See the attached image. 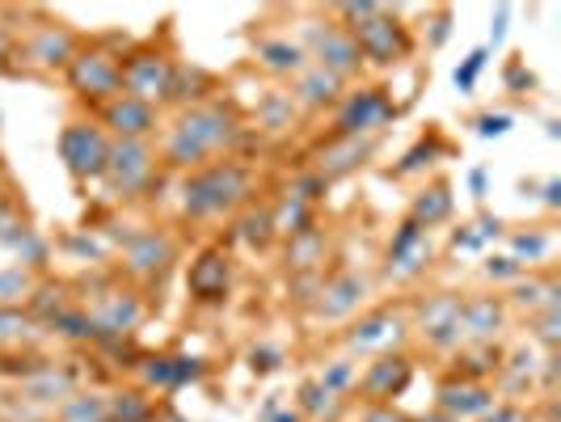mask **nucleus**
Masks as SVG:
<instances>
[{
  "label": "nucleus",
  "mask_w": 561,
  "mask_h": 422,
  "mask_svg": "<svg viewBox=\"0 0 561 422\" xmlns=\"http://www.w3.org/2000/svg\"><path fill=\"white\" fill-rule=\"evenodd\" d=\"M389 114H393V106H389L385 89H355V93H346V102L337 106V136H342V140H359L367 132H376Z\"/></svg>",
  "instance_id": "obj_9"
},
{
  "label": "nucleus",
  "mask_w": 561,
  "mask_h": 422,
  "mask_svg": "<svg viewBox=\"0 0 561 422\" xmlns=\"http://www.w3.org/2000/svg\"><path fill=\"white\" fill-rule=\"evenodd\" d=\"M481 422H528V414L515 406H494L490 414H481Z\"/></svg>",
  "instance_id": "obj_38"
},
{
  "label": "nucleus",
  "mask_w": 561,
  "mask_h": 422,
  "mask_svg": "<svg viewBox=\"0 0 561 422\" xmlns=\"http://www.w3.org/2000/svg\"><path fill=\"white\" fill-rule=\"evenodd\" d=\"M367 422H410V419H401V414H393V410H371Z\"/></svg>",
  "instance_id": "obj_40"
},
{
  "label": "nucleus",
  "mask_w": 561,
  "mask_h": 422,
  "mask_svg": "<svg viewBox=\"0 0 561 422\" xmlns=\"http://www.w3.org/2000/svg\"><path fill=\"white\" fill-rule=\"evenodd\" d=\"M51 326H56L64 338H89V334H93V326H89V317H84V312H68V309H64L56 321H51Z\"/></svg>",
  "instance_id": "obj_35"
},
{
  "label": "nucleus",
  "mask_w": 561,
  "mask_h": 422,
  "mask_svg": "<svg viewBox=\"0 0 561 422\" xmlns=\"http://www.w3.org/2000/svg\"><path fill=\"white\" fill-rule=\"evenodd\" d=\"M346 34L355 38L359 56L371 59V64H397V59L410 56V34H405V26L397 22L389 9H376L367 22L351 26Z\"/></svg>",
  "instance_id": "obj_5"
},
{
  "label": "nucleus",
  "mask_w": 561,
  "mask_h": 422,
  "mask_svg": "<svg viewBox=\"0 0 561 422\" xmlns=\"http://www.w3.org/2000/svg\"><path fill=\"white\" fill-rule=\"evenodd\" d=\"M72 56H77V38L59 26H38L26 43V59L34 68H68Z\"/></svg>",
  "instance_id": "obj_15"
},
{
  "label": "nucleus",
  "mask_w": 561,
  "mask_h": 422,
  "mask_svg": "<svg viewBox=\"0 0 561 422\" xmlns=\"http://www.w3.org/2000/svg\"><path fill=\"white\" fill-rule=\"evenodd\" d=\"M397 334H401V321H397L393 312H371V317H364V321L346 334V346H355V351H376V346H389Z\"/></svg>",
  "instance_id": "obj_23"
},
{
  "label": "nucleus",
  "mask_w": 561,
  "mask_h": 422,
  "mask_svg": "<svg viewBox=\"0 0 561 422\" xmlns=\"http://www.w3.org/2000/svg\"><path fill=\"white\" fill-rule=\"evenodd\" d=\"M481 52L478 56H469V68H465V72H456V84H460V89H469V84H473V77H478V68H481Z\"/></svg>",
  "instance_id": "obj_39"
},
{
  "label": "nucleus",
  "mask_w": 561,
  "mask_h": 422,
  "mask_svg": "<svg viewBox=\"0 0 561 422\" xmlns=\"http://www.w3.org/2000/svg\"><path fill=\"white\" fill-rule=\"evenodd\" d=\"M300 410L309 414V419H330L337 410V397L330 389H321L317 380H309L305 389H300Z\"/></svg>",
  "instance_id": "obj_30"
},
{
  "label": "nucleus",
  "mask_w": 561,
  "mask_h": 422,
  "mask_svg": "<svg viewBox=\"0 0 561 422\" xmlns=\"http://www.w3.org/2000/svg\"><path fill=\"white\" fill-rule=\"evenodd\" d=\"M321 262H325V232H317V228L296 232L291 246H287V266L291 271H317Z\"/></svg>",
  "instance_id": "obj_25"
},
{
  "label": "nucleus",
  "mask_w": 561,
  "mask_h": 422,
  "mask_svg": "<svg viewBox=\"0 0 561 422\" xmlns=\"http://www.w3.org/2000/svg\"><path fill=\"white\" fill-rule=\"evenodd\" d=\"M405 380H410V360L405 355H380L364 372V394L367 401H389L405 389Z\"/></svg>",
  "instance_id": "obj_16"
},
{
  "label": "nucleus",
  "mask_w": 561,
  "mask_h": 422,
  "mask_svg": "<svg viewBox=\"0 0 561 422\" xmlns=\"http://www.w3.org/2000/svg\"><path fill=\"white\" fill-rule=\"evenodd\" d=\"M237 136H241V127L225 106H191L169 127L165 161L178 169H203L211 166L216 152L232 148Z\"/></svg>",
  "instance_id": "obj_1"
},
{
  "label": "nucleus",
  "mask_w": 561,
  "mask_h": 422,
  "mask_svg": "<svg viewBox=\"0 0 561 422\" xmlns=\"http://www.w3.org/2000/svg\"><path fill=\"white\" fill-rule=\"evenodd\" d=\"M439 410L456 422L469 419V414H490V410H494V394L481 389V385H448V389L439 394Z\"/></svg>",
  "instance_id": "obj_21"
},
{
  "label": "nucleus",
  "mask_w": 561,
  "mask_h": 422,
  "mask_svg": "<svg viewBox=\"0 0 561 422\" xmlns=\"http://www.w3.org/2000/svg\"><path fill=\"white\" fill-rule=\"evenodd\" d=\"M245 195H250V169L237 161H211L186 178L182 207H186V216L207 220V216H225L232 207H241Z\"/></svg>",
  "instance_id": "obj_2"
},
{
  "label": "nucleus",
  "mask_w": 561,
  "mask_h": 422,
  "mask_svg": "<svg viewBox=\"0 0 561 422\" xmlns=\"http://www.w3.org/2000/svg\"><path fill=\"white\" fill-rule=\"evenodd\" d=\"M30 330V317L22 309H0V346H9V342H18V338H26Z\"/></svg>",
  "instance_id": "obj_34"
},
{
  "label": "nucleus",
  "mask_w": 561,
  "mask_h": 422,
  "mask_svg": "<svg viewBox=\"0 0 561 422\" xmlns=\"http://www.w3.org/2000/svg\"><path fill=\"white\" fill-rule=\"evenodd\" d=\"M253 56L262 59L271 72H279V77H287V72H305L309 68V56H305V47L300 43H291V38H257L253 43Z\"/></svg>",
  "instance_id": "obj_20"
},
{
  "label": "nucleus",
  "mask_w": 561,
  "mask_h": 422,
  "mask_svg": "<svg viewBox=\"0 0 561 422\" xmlns=\"http://www.w3.org/2000/svg\"><path fill=\"white\" fill-rule=\"evenodd\" d=\"M321 389H330V394H346L351 385H355V364L351 360H334V364H325V372H321V380H317Z\"/></svg>",
  "instance_id": "obj_33"
},
{
  "label": "nucleus",
  "mask_w": 561,
  "mask_h": 422,
  "mask_svg": "<svg viewBox=\"0 0 561 422\" xmlns=\"http://www.w3.org/2000/svg\"><path fill=\"white\" fill-rule=\"evenodd\" d=\"M291 114H296L291 93H266L262 106H257V123H262L266 132H283V127L291 123Z\"/></svg>",
  "instance_id": "obj_28"
},
{
  "label": "nucleus",
  "mask_w": 561,
  "mask_h": 422,
  "mask_svg": "<svg viewBox=\"0 0 561 422\" xmlns=\"http://www.w3.org/2000/svg\"><path fill=\"white\" fill-rule=\"evenodd\" d=\"M26 397L34 401H56V397H68V376L56 372V367H38L34 380H26Z\"/></svg>",
  "instance_id": "obj_29"
},
{
  "label": "nucleus",
  "mask_w": 561,
  "mask_h": 422,
  "mask_svg": "<svg viewBox=\"0 0 561 422\" xmlns=\"http://www.w3.org/2000/svg\"><path fill=\"white\" fill-rule=\"evenodd\" d=\"M169 262H173V241H169L165 232H136V237L127 241V250H123V266H127V275H136V280H157V275H165Z\"/></svg>",
  "instance_id": "obj_11"
},
{
  "label": "nucleus",
  "mask_w": 561,
  "mask_h": 422,
  "mask_svg": "<svg viewBox=\"0 0 561 422\" xmlns=\"http://www.w3.org/2000/svg\"><path fill=\"white\" fill-rule=\"evenodd\" d=\"M305 56L321 68V72H330V77H337V81H346V77H355L359 72V64H364V56H359V47H355V38L346 34L342 26H317L309 38V47H305Z\"/></svg>",
  "instance_id": "obj_8"
},
{
  "label": "nucleus",
  "mask_w": 561,
  "mask_h": 422,
  "mask_svg": "<svg viewBox=\"0 0 561 422\" xmlns=\"http://www.w3.org/2000/svg\"><path fill=\"white\" fill-rule=\"evenodd\" d=\"M152 173H157V157H152L148 140H111L102 178L111 182L114 195H123V198L140 195V191H148Z\"/></svg>",
  "instance_id": "obj_4"
},
{
  "label": "nucleus",
  "mask_w": 561,
  "mask_h": 422,
  "mask_svg": "<svg viewBox=\"0 0 561 422\" xmlns=\"http://www.w3.org/2000/svg\"><path fill=\"white\" fill-rule=\"evenodd\" d=\"M367 152H371V144L342 140V136H337V144L321 148V157H317V178H321V182H330V178H342V173H351L355 166H364Z\"/></svg>",
  "instance_id": "obj_22"
},
{
  "label": "nucleus",
  "mask_w": 561,
  "mask_h": 422,
  "mask_svg": "<svg viewBox=\"0 0 561 422\" xmlns=\"http://www.w3.org/2000/svg\"><path fill=\"white\" fill-rule=\"evenodd\" d=\"M106 152H111V140L98 123H68L59 132V157L72 178H102Z\"/></svg>",
  "instance_id": "obj_6"
},
{
  "label": "nucleus",
  "mask_w": 561,
  "mask_h": 422,
  "mask_svg": "<svg viewBox=\"0 0 561 422\" xmlns=\"http://www.w3.org/2000/svg\"><path fill=\"white\" fill-rule=\"evenodd\" d=\"M460 296H451V292H439V296H431L426 305L419 309V334L431 342V346H451V342H460Z\"/></svg>",
  "instance_id": "obj_10"
},
{
  "label": "nucleus",
  "mask_w": 561,
  "mask_h": 422,
  "mask_svg": "<svg viewBox=\"0 0 561 422\" xmlns=\"http://www.w3.org/2000/svg\"><path fill=\"white\" fill-rule=\"evenodd\" d=\"M503 321H506V305L499 296H478V300H465L460 305V338L490 342V338H499Z\"/></svg>",
  "instance_id": "obj_14"
},
{
  "label": "nucleus",
  "mask_w": 561,
  "mask_h": 422,
  "mask_svg": "<svg viewBox=\"0 0 561 422\" xmlns=\"http://www.w3.org/2000/svg\"><path fill=\"white\" fill-rule=\"evenodd\" d=\"M106 406H111L114 422H148V414H152V406L140 394H123L118 401H106Z\"/></svg>",
  "instance_id": "obj_31"
},
{
  "label": "nucleus",
  "mask_w": 561,
  "mask_h": 422,
  "mask_svg": "<svg viewBox=\"0 0 561 422\" xmlns=\"http://www.w3.org/2000/svg\"><path fill=\"white\" fill-rule=\"evenodd\" d=\"M9 56V43H4V30H0V59Z\"/></svg>",
  "instance_id": "obj_41"
},
{
  "label": "nucleus",
  "mask_w": 561,
  "mask_h": 422,
  "mask_svg": "<svg viewBox=\"0 0 561 422\" xmlns=\"http://www.w3.org/2000/svg\"><path fill=\"white\" fill-rule=\"evenodd\" d=\"M102 123L111 127L118 140H144L152 127H157V111L140 102V98H127V93H118L111 98L106 106H102Z\"/></svg>",
  "instance_id": "obj_12"
},
{
  "label": "nucleus",
  "mask_w": 561,
  "mask_h": 422,
  "mask_svg": "<svg viewBox=\"0 0 561 422\" xmlns=\"http://www.w3.org/2000/svg\"><path fill=\"white\" fill-rule=\"evenodd\" d=\"M271 228H275V232H283V237H296V232L312 228V203L287 191L279 207L271 212Z\"/></svg>",
  "instance_id": "obj_24"
},
{
  "label": "nucleus",
  "mask_w": 561,
  "mask_h": 422,
  "mask_svg": "<svg viewBox=\"0 0 561 422\" xmlns=\"http://www.w3.org/2000/svg\"><path fill=\"white\" fill-rule=\"evenodd\" d=\"M68 84L81 93L84 102L106 106L111 98L123 93V59L102 52V47H84L68 59Z\"/></svg>",
  "instance_id": "obj_3"
},
{
  "label": "nucleus",
  "mask_w": 561,
  "mask_h": 422,
  "mask_svg": "<svg viewBox=\"0 0 561 422\" xmlns=\"http://www.w3.org/2000/svg\"><path fill=\"white\" fill-rule=\"evenodd\" d=\"M364 292L367 283L359 280V275H334V280L325 283L317 296V312L321 317H346V312H355L359 305H364Z\"/></svg>",
  "instance_id": "obj_18"
},
{
  "label": "nucleus",
  "mask_w": 561,
  "mask_h": 422,
  "mask_svg": "<svg viewBox=\"0 0 561 422\" xmlns=\"http://www.w3.org/2000/svg\"><path fill=\"white\" fill-rule=\"evenodd\" d=\"M245 237H250L253 246H266L271 237H275V228H271V212H257L245 220Z\"/></svg>",
  "instance_id": "obj_36"
},
{
  "label": "nucleus",
  "mask_w": 561,
  "mask_h": 422,
  "mask_svg": "<svg viewBox=\"0 0 561 422\" xmlns=\"http://www.w3.org/2000/svg\"><path fill=\"white\" fill-rule=\"evenodd\" d=\"M536 326H540V342H545V346H558V309L540 312Z\"/></svg>",
  "instance_id": "obj_37"
},
{
  "label": "nucleus",
  "mask_w": 561,
  "mask_h": 422,
  "mask_svg": "<svg viewBox=\"0 0 561 422\" xmlns=\"http://www.w3.org/2000/svg\"><path fill=\"white\" fill-rule=\"evenodd\" d=\"M448 216H451V191L444 182H435L431 191H422V195L414 198V207H410V220L419 228L439 225V220H448Z\"/></svg>",
  "instance_id": "obj_26"
},
{
  "label": "nucleus",
  "mask_w": 561,
  "mask_h": 422,
  "mask_svg": "<svg viewBox=\"0 0 561 422\" xmlns=\"http://www.w3.org/2000/svg\"><path fill=\"white\" fill-rule=\"evenodd\" d=\"M228 275H232L228 253L220 250L198 253L195 262H191V292H195L198 300H220L228 292Z\"/></svg>",
  "instance_id": "obj_17"
},
{
  "label": "nucleus",
  "mask_w": 561,
  "mask_h": 422,
  "mask_svg": "<svg viewBox=\"0 0 561 422\" xmlns=\"http://www.w3.org/2000/svg\"><path fill=\"white\" fill-rule=\"evenodd\" d=\"M84 317H89V326L102 330V334H131V330L140 326L144 305L131 292H106L93 309H84Z\"/></svg>",
  "instance_id": "obj_13"
},
{
  "label": "nucleus",
  "mask_w": 561,
  "mask_h": 422,
  "mask_svg": "<svg viewBox=\"0 0 561 422\" xmlns=\"http://www.w3.org/2000/svg\"><path fill=\"white\" fill-rule=\"evenodd\" d=\"M26 292H30V275L22 266L0 271V309H13V300H22Z\"/></svg>",
  "instance_id": "obj_32"
},
{
  "label": "nucleus",
  "mask_w": 561,
  "mask_h": 422,
  "mask_svg": "<svg viewBox=\"0 0 561 422\" xmlns=\"http://www.w3.org/2000/svg\"><path fill=\"white\" fill-rule=\"evenodd\" d=\"M169 81H173V59H165L161 52H136L123 59V93L127 98L157 106L169 98Z\"/></svg>",
  "instance_id": "obj_7"
},
{
  "label": "nucleus",
  "mask_w": 561,
  "mask_h": 422,
  "mask_svg": "<svg viewBox=\"0 0 561 422\" xmlns=\"http://www.w3.org/2000/svg\"><path fill=\"white\" fill-rule=\"evenodd\" d=\"M186 376H198V367L191 360H148V367H144V380L148 385H161V389L182 385Z\"/></svg>",
  "instance_id": "obj_27"
},
{
  "label": "nucleus",
  "mask_w": 561,
  "mask_h": 422,
  "mask_svg": "<svg viewBox=\"0 0 561 422\" xmlns=\"http://www.w3.org/2000/svg\"><path fill=\"white\" fill-rule=\"evenodd\" d=\"M337 89H342V81H337V77L321 72L317 64H309V68H305V72L296 77L291 102H296V106H309V111H321V106L337 102Z\"/></svg>",
  "instance_id": "obj_19"
}]
</instances>
